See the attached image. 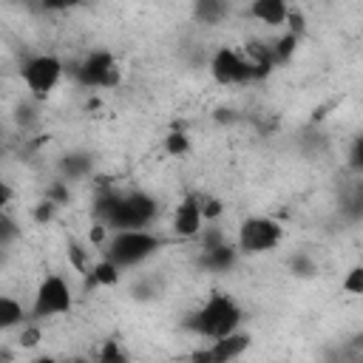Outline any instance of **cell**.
Listing matches in <instances>:
<instances>
[{"label": "cell", "mask_w": 363, "mask_h": 363, "mask_svg": "<svg viewBox=\"0 0 363 363\" xmlns=\"http://www.w3.org/2000/svg\"><path fill=\"white\" fill-rule=\"evenodd\" d=\"M96 221L105 224L111 233L113 230H139V227H153L159 216V204L153 196L142 190H102L94 204Z\"/></svg>", "instance_id": "obj_1"}, {"label": "cell", "mask_w": 363, "mask_h": 363, "mask_svg": "<svg viewBox=\"0 0 363 363\" xmlns=\"http://www.w3.org/2000/svg\"><path fill=\"white\" fill-rule=\"evenodd\" d=\"M241 318H244L241 306L230 295L216 292L190 315L187 329L196 332L204 340H216V337H224V335L235 332L241 326Z\"/></svg>", "instance_id": "obj_2"}, {"label": "cell", "mask_w": 363, "mask_h": 363, "mask_svg": "<svg viewBox=\"0 0 363 363\" xmlns=\"http://www.w3.org/2000/svg\"><path fill=\"white\" fill-rule=\"evenodd\" d=\"M164 238L153 233V227H139V230H113L108 233L105 244H102V255L116 261L122 269L145 264L150 255H156L162 250Z\"/></svg>", "instance_id": "obj_3"}, {"label": "cell", "mask_w": 363, "mask_h": 363, "mask_svg": "<svg viewBox=\"0 0 363 363\" xmlns=\"http://www.w3.org/2000/svg\"><path fill=\"white\" fill-rule=\"evenodd\" d=\"M210 74L218 85H241V82H252L269 74V68L252 62L247 57V51H235V48H218L210 57Z\"/></svg>", "instance_id": "obj_4"}, {"label": "cell", "mask_w": 363, "mask_h": 363, "mask_svg": "<svg viewBox=\"0 0 363 363\" xmlns=\"http://www.w3.org/2000/svg\"><path fill=\"white\" fill-rule=\"evenodd\" d=\"M281 241H284V227L275 218H269V216H250V218H244L241 227H238V235H235L238 250L247 252V255L269 252Z\"/></svg>", "instance_id": "obj_5"}, {"label": "cell", "mask_w": 363, "mask_h": 363, "mask_svg": "<svg viewBox=\"0 0 363 363\" xmlns=\"http://www.w3.org/2000/svg\"><path fill=\"white\" fill-rule=\"evenodd\" d=\"M62 74H65V65H62V60L54 57V54H37V57L26 60L23 68H20L23 85H26V91H28L34 99H45V96L60 85Z\"/></svg>", "instance_id": "obj_6"}, {"label": "cell", "mask_w": 363, "mask_h": 363, "mask_svg": "<svg viewBox=\"0 0 363 363\" xmlns=\"http://www.w3.org/2000/svg\"><path fill=\"white\" fill-rule=\"evenodd\" d=\"M71 303H74V295H71V286L62 275H45L37 289H34V303H31V318L34 320H45V318H57V315H65L71 312Z\"/></svg>", "instance_id": "obj_7"}, {"label": "cell", "mask_w": 363, "mask_h": 363, "mask_svg": "<svg viewBox=\"0 0 363 363\" xmlns=\"http://www.w3.org/2000/svg\"><path fill=\"white\" fill-rule=\"evenodd\" d=\"M74 79L85 88H116L122 79V71L111 51H91L74 68Z\"/></svg>", "instance_id": "obj_8"}, {"label": "cell", "mask_w": 363, "mask_h": 363, "mask_svg": "<svg viewBox=\"0 0 363 363\" xmlns=\"http://www.w3.org/2000/svg\"><path fill=\"white\" fill-rule=\"evenodd\" d=\"M250 335L247 332H230V335H224V337H216V340H210V346H204V349H199V352H193L190 357L193 360H199V363H227V360H238L247 349H250Z\"/></svg>", "instance_id": "obj_9"}, {"label": "cell", "mask_w": 363, "mask_h": 363, "mask_svg": "<svg viewBox=\"0 0 363 363\" xmlns=\"http://www.w3.org/2000/svg\"><path fill=\"white\" fill-rule=\"evenodd\" d=\"M204 224H207V218H204V213H201L199 196H196V193H187V196L176 204V210H173V216H170V230H173L179 238H199V233L204 230Z\"/></svg>", "instance_id": "obj_10"}, {"label": "cell", "mask_w": 363, "mask_h": 363, "mask_svg": "<svg viewBox=\"0 0 363 363\" xmlns=\"http://www.w3.org/2000/svg\"><path fill=\"white\" fill-rule=\"evenodd\" d=\"M289 14H292V9H289L286 0H252L250 3V17L264 23V26H269V28L286 26Z\"/></svg>", "instance_id": "obj_11"}, {"label": "cell", "mask_w": 363, "mask_h": 363, "mask_svg": "<svg viewBox=\"0 0 363 363\" xmlns=\"http://www.w3.org/2000/svg\"><path fill=\"white\" fill-rule=\"evenodd\" d=\"M238 252H241L238 244H230V241L216 244V247H207V250H201V267L210 269V272H227V269L235 267Z\"/></svg>", "instance_id": "obj_12"}, {"label": "cell", "mask_w": 363, "mask_h": 363, "mask_svg": "<svg viewBox=\"0 0 363 363\" xmlns=\"http://www.w3.org/2000/svg\"><path fill=\"white\" fill-rule=\"evenodd\" d=\"M119 278H122V267L116 264V261H111V258H99L94 267H91V272H88V281L94 284V286H113V284H119Z\"/></svg>", "instance_id": "obj_13"}, {"label": "cell", "mask_w": 363, "mask_h": 363, "mask_svg": "<svg viewBox=\"0 0 363 363\" xmlns=\"http://www.w3.org/2000/svg\"><path fill=\"white\" fill-rule=\"evenodd\" d=\"M91 167H94V159H91L88 153H79V150L65 153V156H62V162H60L62 176H65V179H71V182L85 179V176L91 173Z\"/></svg>", "instance_id": "obj_14"}, {"label": "cell", "mask_w": 363, "mask_h": 363, "mask_svg": "<svg viewBox=\"0 0 363 363\" xmlns=\"http://www.w3.org/2000/svg\"><path fill=\"white\" fill-rule=\"evenodd\" d=\"M26 318H28V315H26V309H23V303H20L17 298H11V295H3V298H0V329H3V332L23 326Z\"/></svg>", "instance_id": "obj_15"}, {"label": "cell", "mask_w": 363, "mask_h": 363, "mask_svg": "<svg viewBox=\"0 0 363 363\" xmlns=\"http://www.w3.org/2000/svg\"><path fill=\"white\" fill-rule=\"evenodd\" d=\"M227 0H196V6H193V11H196V17L204 23V26H216V23H221L224 17H227Z\"/></svg>", "instance_id": "obj_16"}, {"label": "cell", "mask_w": 363, "mask_h": 363, "mask_svg": "<svg viewBox=\"0 0 363 363\" xmlns=\"http://www.w3.org/2000/svg\"><path fill=\"white\" fill-rule=\"evenodd\" d=\"M298 37H301V34H295V31H286L284 37H278L275 43H269V51H272V62H275V65L286 62V60H289V57L295 54Z\"/></svg>", "instance_id": "obj_17"}, {"label": "cell", "mask_w": 363, "mask_h": 363, "mask_svg": "<svg viewBox=\"0 0 363 363\" xmlns=\"http://www.w3.org/2000/svg\"><path fill=\"white\" fill-rule=\"evenodd\" d=\"M88 255H91V250H85L79 241H68V261H71V267L77 269V272H82V275H88L91 272V267L94 264H88Z\"/></svg>", "instance_id": "obj_18"}, {"label": "cell", "mask_w": 363, "mask_h": 363, "mask_svg": "<svg viewBox=\"0 0 363 363\" xmlns=\"http://www.w3.org/2000/svg\"><path fill=\"white\" fill-rule=\"evenodd\" d=\"M190 150V136L184 133V130H170L167 136H164V153H170V156H184Z\"/></svg>", "instance_id": "obj_19"}, {"label": "cell", "mask_w": 363, "mask_h": 363, "mask_svg": "<svg viewBox=\"0 0 363 363\" xmlns=\"http://www.w3.org/2000/svg\"><path fill=\"white\" fill-rule=\"evenodd\" d=\"M340 289H343V292H349V295H354V298H363V264L352 267V269L343 275Z\"/></svg>", "instance_id": "obj_20"}, {"label": "cell", "mask_w": 363, "mask_h": 363, "mask_svg": "<svg viewBox=\"0 0 363 363\" xmlns=\"http://www.w3.org/2000/svg\"><path fill=\"white\" fill-rule=\"evenodd\" d=\"M346 210H349V216H363V176L352 184V190L346 196Z\"/></svg>", "instance_id": "obj_21"}, {"label": "cell", "mask_w": 363, "mask_h": 363, "mask_svg": "<svg viewBox=\"0 0 363 363\" xmlns=\"http://www.w3.org/2000/svg\"><path fill=\"white\" fill-rule=\"evenodd\" d=\"M96 357L105 360V363H122V360H128V352L119 349V340H105Z\"/></svg>", "instance_id": "obj_22"}, {"label": "cell", "mask_w": 363, "mask_h": 363, "mask_svg": "<svg viewBox=\"0 0 363 363\" xmlns=\"http://www.w3.org/2000/svg\"><path fill=\"white\" fill-rule=\"evenodd\" d=\"M349 167L357 176H363V133H357L352 139V145H349Z\"/></svg>", "instance_id": "obj_23"}, {"label": "cell", "mask_w": 363, "mask_h": 363, "mask_svg": "<svg viewBox=\"0 0 363 363\" xmlns=\"http://www.w3.org/2000/svg\"><path fill=\"white\" fill-rule=\"evenodd\" d=\"M196 196H199V204H201L204 218H207V221H216V218L221 216V201H218V199H213L210 193H196Z\"/></svg>", "instance_id": "obj_24"}, {"label": "cell", "mask_w": 363, "mask_h": 363, "mask_svg": "<svg viewBox=\"0 0 363 363\" xmlns=\"http://www.w3.org/2000/svg\"><path fill=\"white\" fill-rule=\"evenodd\" d=\"M14 235H17V224H14V218L9 213H3V218H0V244L9 247L14 241Z\"/></svg>", "instance_id": "obj_25"}, {"label": "cell", "mask_w": 363, "mask_h": 363, "mask_svg": "<svg viewBox=\"0 0 363 363\" xmlns=\"http://www.w3.org/2000/svg\"><path fill=\"white\" fill-rule=\"evenodd\" d=\"M40 343V329L37 326H20V346H26V349H31V346H37Z\"/></svg>", "instance_id": "obj_26"}, {"label": "cell", "mask_w": 363, "mask_h": 363, "mask_svg": "<svg viewBox=\"0 0 363 363\" xmlns=\"http://www.w3.org/2000/svg\"><path fill=\"white\" fill-rule=\"evenodd\" d=\"M292 269H295L298 275H312V272H315V264H312V258H306V255H295V258H292Z\"/></svg>", "instance_id": "obj_27"}, {"label": "cell", "mask_w": 363, "mask_h": 363, "mask_svg": "<svg viewBox=\"0 0 363 363\" xmlns=\"http://www.w3.org/2000/svg\"><path fill=\"white\" fill-rule=\"evenodd\" d=\"M352 346H354V349H363V332H360V335H354V337H352Z\"/></svg>", "instance_id": "obj_28"}]
</instances>
